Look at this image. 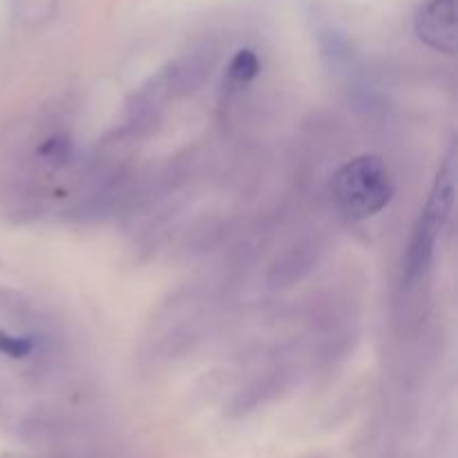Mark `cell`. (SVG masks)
<instances>
[{
	"mask_svg": "<svg viewBox=\"0 0 458 458\" xmlns=\"http://www.w3.org/2000/svg\"><path fill=\"white\" fill-rule=\"evenodd\" d=\"M43 352V338L34 335H16L0 329V356H7L12 360H27Z\"/></svg>",
	"mask_w": 458,
	"mask_h": 458,
	"instance_id": "277c9868",
	"label": "cell"
},
{
	"mask_svg": "<svg viewBox=\"0 0 458 458\" xmlns=\"http://www.w3.org/2000/svg\"><path fill=\"white\" fill-rule=\"evenodd\" d=\"M259 74V58L250 49H240L228 65V81L237 88L250 83Z\"/></svg>",
	"mask_w": 458,
	"mask_h": 458,
	"instance_id": "5b68a950",
	"label": "cell"
},
{
	"mask_svg": "<svg viewBox=\"0 0 458 458\" xmlns=\"http://www.w3.org/2000/svg\"><path fill=\"white\" fill-rule=\"evenodd\" d=\"M416 34L432 49L454 54L458 43L456 0H428L416 13Z\"/></svg>",
	"mask_w": 458,
	"mask_h": 458,
	"instance_id": "3957f363",
	"label": "cell"
},
{
	"mask_svg": "<svg viewBox=\"0 0 458 458\" xmlns=\"http://www.w3.org/2000/svg\"><path fill=\"white\" fill-rule=\"evenodd\" d=\"M456 195V148L452 146L447 157L443 159L441 168H438L434 186L429 191L428 201H425L423 210H420L419 219L411 231L410 244H407L405 267H403V284H414L425 268L429 267L437 250L438 237H441L443 228L447 226L452 215V206H454Z\"/></svg>",
	"mask_w": 458,
	"mask_h": 458,
	"instance_id": "6da1fadb",
	"label": "cell"
},
{
	"mask_svg": "<svg viewBox=\"0 0 458 458\" xmlns=\"http://www.w3.org/2000/svg\"><path fill=\"white\" fill-rule=\"evenodd\" d=\"M331 195L349 219H369L392 201V173L378 155H360L334 174Z\"/></svg>",
	"mask_w": 458,
	"mask_h": 458,
	"instance_id": "7a4b0ae2",
	"label": "cell"
}]
</instances>
